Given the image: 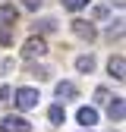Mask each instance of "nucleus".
<instances>
[{"label":"nucleus","instance_id":"1","mask_svg":"<svg viewBox=\"0 0 126 132\" xmlns=\"http://www.w3.org/2000/svg\"><path fill=\"white\" fill-rule=\"evenodd\" d=\"M13 97H16V107H19V110H32V107H38V101H41L35 88H19Z\"/></svg>","mask_w":126,"mask_h":132},{"label":"nucleus","instance_id":"2","mask_svg":"<svg viewBox=\"0 0 126 132\" xmlns=\"http://www.w3.org/2000/svg\"><path fill=\"white\" fill-rule=\"evenodd\" d=\"M44 54H47L44 38H28V41L22 44V57H25V60H35V57H44Z\"/></svg>","mask_w":126,"mask_h":132},{"label":"nucleus","instance_id":"3","mask_svg":"<svg viewBox=\"0 0 126 132\" xmlns=\"http://www.w3.org/2000/svg\"><path fill=\"white\" fill-rule=\"evenodd\" d=\"M0 129L3 132H32V123L22 117H3L0 120Z\"/></svg>","mask_w":126,"mask_h":132},{"label":"nucleus","instance_id":"4","mask_svg":"<svg viewBox=\"0 0 126 132\" xmlns=\"http://www.w3.org/2000/svg\"><path fill=\"white\" fill-rule=\"evenodd\" d=\"M73 31H76L79 38H85V41H94V25L85 22V19H76L73 22Z\"/></svg>","mask_w":126,"mask_h":132},{"label":"nucleus","instance_id":"5","mask_svg":"<svg viewBox=\"0 0 126 132\" xmlns=\"http://www.w3.org/2000/svg\"><path fill=\"white\" fill-rule=\"evenodd\" d=\"M107 69H110V76H114V79H126V60L123 57H110V63H107Z\"/></svg>","mask_w":126,"mask_h":132},{"label":"nucleus","instance_id":"6","mask_svg":"<svg viewBox=\"0 0 126 132\" xmlns=\"http://www.w3.org/2000/svg\"><path fill=\"white\" fill-rule=\"evenodd\" d=\"M79 123H82V126H98V110H94V107H82V110H79Z\"/></svg>","mask_w":126,"mask_h":132},{"label":"nucleus","instance_id":"7","mask_svg":"<svg viewBox=\"0 0 126 132\" xmlns=\"http://www.w3.org/2000/svg\"><path fill=\"white\" fill-rule=\"evenodd\" d=\"M57 97H60V101L76 97V85H73V82H57Z\"/></svg>","mask_w":126,"mask_h":132},{"label":"nucleus","instance_id":"8","mask_svg":"<svg viewBox=\"0 0 126 132\" xmlns=\"http://www.w3.org/2000/svg\"><path fill=\"white\" fill-rule=\"evenodd\" d=\"M0 19L13 25L16 19H19V10H16V6H10V3H3V6H0Z\"/></svg>","mask_w":126,"mask_h":132},{"label":"nucleus","instance_id":"9","mask_svg":"<svg viewBox=\"0 0 126 132\" xmlns=\"http://www.w3.org/2000/svg\"><path fill=\"white\" fill-rule=\"evenodd\" d=\"M47 117H51V123H54V126H63V120H66V110H63L60 104H54L51 110H47Z\"/></svg>","mask_w":126,"mask_h":132},{"label":"nucleus","instance_id":"10","mask_svg":"<svg viewBox=\"0 0 126 132\" xmlns=\"http://www.w3.org/2000/svg\"><path fill=\"white\" fill-rule=\"evenodd\" d=\"M123 113H126V107H123V97H114V104H110V120H123Z\"/></svg>","mask_w":126,"mask_h":132},{"label":"nucleus","instance_id":"11","mask_svg":"<svg viewBox=\"0 0 126 132\" xmlns=\"http://www.w3.org/2000/svg\"><path fill=\"white\" fill-rule=\"evenodd\" d=\"M76 69H79V72H91V69H94V57H91V54H88V57H79V60H76Z\"/></svg>","mask_w":126,"mask_h":132},{"label":"nucleus","instance_id":"12","mask_svg":"<svg viewBox=\"0 0 126 132\" xmlns=\"http://www.w3.org/2000/svg\"><path fill=\"white\" fill-rule=\"evenodd\" d=\"M91 3V0H63V6H66L69 13H79V10H85Z\"/></svg>","mask_w":126,"mask_h":132},{"label":"nucleus","instance_id":"13","mask_svg":"<svg viewBox=\"0 0 126 132\" xmlns=\"http://www.w3.org/2000/svg\"><path fill=\"white\" fill-rule=\"evenodd\" d=\"M35 28L38 31H54L57 28V19H41V22H35Z\"/></svg>","mask_w":126,"mask_h":132},{"label":"nucleus","instance_id":"14","mask_svg":"<svg viewBox=\"0 0 126 132\" xmlns=\"http://www.w3.org/2000/svg\"><path fill=\"white\" fill-rule=\"evenodd\" d=\"M41 3H44V0H22V6H25V10H32V13L41 10Z\"/></svg>","mask_w":126,"mask_h":132},{"label":"nucleus","instance_id":"15","mask_svg":"<svg viewBox=\"0 0 126 132\" xmlns=\"http://www.w3.org/2000/svg\"><path fill=\"white\" fill-rule=\"evenodd\" d=\"M10 94H13V88H10V85H0V107L6 104V97H10Z\"/></svg>","mask_w":126,"mask_h":132},{"label":"nucleus","instance_id":"16","mask_svg":"<svg viewBox=\"0 0 126 132\" xmlns=\"http://www.w3.org/2000/svg\"><path fill=\"white\" fill-rule=\"evenodd\" d=\"M13 41V31H0V44H10Z\"/></svg>","mask_w":126,"mask_h":132},{"label":"nucleus","instance_id":"17","mask_svg":"<svg viewBox=\"0 0 126 132\" xmlns=\"http://www.w3.org/2000/svg\"><path fill=\"white\" fill-rule=\"evenodd\" d=\"M94 101H107V88H98V91H94Z\"/></svg>","mask_w":126,"mask_h":132}]
</instances>
